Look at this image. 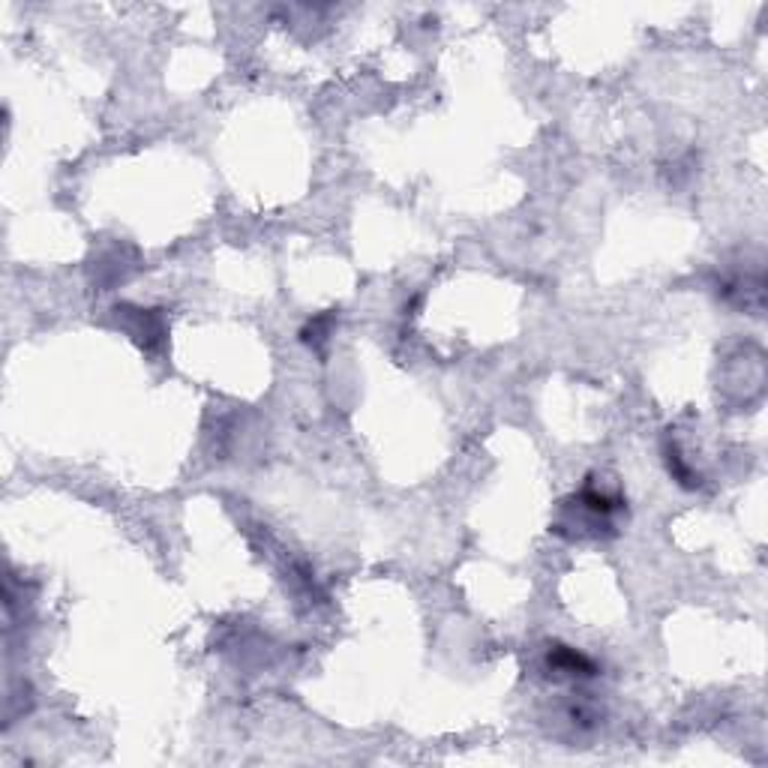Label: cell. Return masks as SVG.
Here are the masks:
<instances>
[{
  "label": "cell",
  "instance_id": "1",
  "mask_svg": "<svg viewBox=\"0 0 768 768\" xmlns=\"http://www.w3.org/2000/svg\"><path fill=\"white\" fill-rule=\"evenodd\" d=\"M549 666L556 670L558 675H594V664L589 657H582L580 651L574 648H552L549 651Z\"/></svg>",
  "mask_w": 768,
  "mask_h": 768
}]
</instances>
